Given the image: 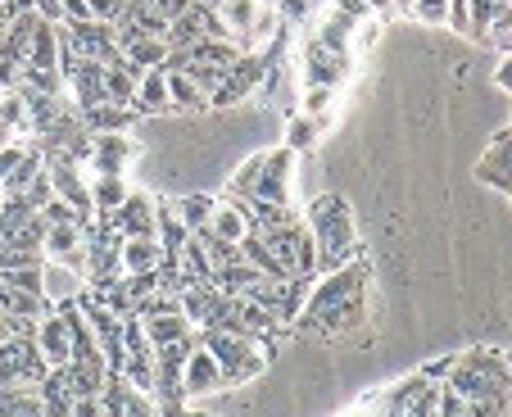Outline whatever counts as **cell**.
<instances>
[{
  "label": "cell",
  "mask_w": 512,
  "mask_h": 417,
  "mask_svg": "<svg viewBox=\"0 0 512 417\" xmlns=\"http://www.w3.org/2000/svg\"><path fill=\"white\" fill-rule=\"evenodd\" d=\"M304 223H309L313 250H318V272H336L349 259H358V218L345 195H318Z\"/></svg>",
  "instance_id": "1"
},
{
  "label": "cell",
  "mask_w": 512,
  "mask_h": 417,
  "mask_svg": "<svg viewBox=\"0 0 512 417\" xmlns=\"http://www.w3.org/2000/svg\"><path fill=\"white\" fill-rule=\"evenodd\" d=\"M195 336H200V345L218 359L227 390L254 381L272 363V340L268 336H245V331H227V327H204V331H195Z\"/></svg>",
  "instance_id": "2"
},
{
  "label": "cell",
  "mask_w": 512,
  "mask_h": 417,
  "mask_svg": "<svg viewBox=\"0 0 512 417\" xmlns=\"http://www.w3.org/2000/svg\"><path fill=\"white\" fill-rule=\"evenodd\" d=\"M445 386L458 390L463 399L512 395V354H503V350H467V354H454V368H449Z\"/></svg>",
  "instance_id": "3"
},
{
  "label": "cell",
  "mask_w": 512,
  "mask_h": 417,
  "mask_svg": "<svg viewBox=\"0 0 512 417\" xmlns=\"http://www.w3.org/2000/svg\"><path fill=\"white\" fill-rule=\"evenodd\" d=\"M259 236L290 282H313V277H318V250H313V236H309V223H304V218L290 214L286 223L263 227Z\"/></svg>",
  "instance_id": "4"
},
{
  "label": "cell",
  "mask_w": 512,
  "mask_h": 417,
  "mask_svg": "<svg viewBox=\"0 0 512 417\" xmlns=\"http://www.w3.org/2000/svg\"><path fill=\"white\" fill-rule=\"evenodd\" d=\"M50 363L41 359L37 340H32V331H19V336L0 340V390L5 386H19V390H37L41 381L50 377Z\"/></svg>",
  "instance_id": "5"
},
{
  "label": "cell",
  "mask_w": 512,
  "mask_h": 417,
  "mask_svg": "<svg viewBox=\"0 0 512 417\" xmlns=\"http://www.w3.org/2000/svg\"><path fill=\"white\" fill-rule=\"evenodd\" d=\"M46 177H50V191H55V200L73 204V214H78V223H96V204H91V182L82 177L78 159L68 155H50L46 159Z\"/></svg>",
  "instance_id": "6"
},
{
  "label": "cell",
  "mask_w": 512,
  "mask_h": 417,
  "mask_svg": "<svg viewBox=\"0 0 512 417\" xmlns=\"http://www.w3.org/2000/svg\"><path fill=\"white\" fill-rule=\"evenodd\" d=\"M191 345H195V336L177 340V345H159L155 350V399H159V408L186 404L182 399V368H186V359H191Z\"/></svg>",
  "instance_id": "7"
},
{
  "label": "cell",
  "mask_w": 512,
  "mask_h": 417,
  "mask_svg": "<svg viewBox=\"0 0 512 417\" xmlns=\"http://www.w3.org/2000/svg\"><path fill=\"white\" fill-rule=\"evenodd\" d=\"M290 195H295V150L290 146L268 150V164H263V177H259V186H254L250 200L290 209Z\"/></svg>",
  "instance_id": "8"
},
{
  "label": "cell",
  "mask_w": 512,
  "mask_h": 417,
  "mask_svg": "<svg viewBox=\"0 0 512 417\" xmlns=\"http://www.w3.org/2000/svg\"><path fill=\"white\" fill-rule=\"evenodd\" d=\"M141 155L136 150V141L127 132H100L91 136V168H96V177H127V168H132V159Z\"/></svg>",
  "instance_id": "9"
},
{
  "label": "cell",
  "mask_w": 512,
  "mask_h": 417,
  "mask_svg": "<svg viewBox=\"0 0 512 417\" xmlns=\"http://www.w3.org/2000/svg\"><path fill=\"white\" fill-rule=\"evenodd\" d=\"M472 173H476V182L494 186V191H503V195L512 191V123L490 136V146H485L481 164Z\"/></svg>",
  "instance_id": "10"
},
{
  "label": "cell",
  "mask_w": 512,
  "mask_h": 417,
  "mask_svg": "<svg viewBox=\"0 0 512 417\" xmlns=\"http://www.w3.org/2000/svg\"><path fill=\"white\" fill-rule=\"evenodd\" d=\"M109 227L118 236H155L159 227V200L145 191H132L123 204H118L114 214H109Z\"/></svg>",
  "instance_id": "11"
},
{
  "label": "cell",
  "mask_w": 512,
  "mask_h": 417,
  "mask_svg": "<svg viewBox=\"0 0 512 417\" xmlns=\"http://www.w3.org/2000/svg\"><path fill=\"white\" fill-rule=\"evenodd\" d=\"M218 390H227L223 368H218V359H213L200 345V336H195L191 359H186V368H182V399H204V395H218Z\"/></svg>",
  "instance_id": "12"
},
{
  "label": "cell",
  "mask_w": 512,
  "mask_h": 417,
  "mask_svg": "<svg viewBox=\"0 0 512 417\" xmlns=\"http://www.w3.org/2000/svg\"><path fill=\"white\" fill-rule=\"evenodd\" d=\"M41 254L55 263H68V268L87 272V227L82 223H50L46 241H41Z\"/></svg>",
  "instance_id": "13"
},
{
  "label": "cell",
  "mask_w": 512,
  "mask_h": 417,
  "mask_svg": "<svg viewBox=\"0 0 512 417\" xmlns=\"http://www.w3.org/2000/svg\"><path fill=\"white\" fill-rule=\"evenodd\" d=\"M87 291V277L78 268H68V263H55V259H41V300L55 309V304H68L78 300Z\"/></svg>",
  "instance_id": "14"
},
{
  "label": "cell",
  "mask_w": 512,
  "mask_h": 417,
  "mask_svg": "<svg viewBox=\"0 0 512 417\" xmlns=\"http://www.w3.org/2000/svg\"><path fill=\"white\" fill-rule=\"evenodd\" d=\"M254 82H259V55H241L232 68L223 73V82H218V91L209 96L213 109H227L236 105V100H245L254 91Z\"/></svg>",
  "instance_id": "15"
},
{
  "label": "cell",
  "mask_w": 512,
  "mask_h": 417,
  "mask_svg": "<svg viewBox=\"0 0 512 417\" xmlns=\"http://www.w3.org/2000/svg\"><path fill=\"white\" fill-rule=\"evenodd\" d=\"M32 340H37L41 359H46L50 368H64L68 354H73V336H68V322L59 318L55 309H50L46 318H37V327H32Z\"/></svg>",
  "instance_id": "16"
},
{
  "label": "cell",
  "mask_w": 512,
  "mask_h": 417,
  "mask_svg": "<svg viewBox=\"0 0 512 417\" xmlns=\"http://www.w3.org/2000/svg\"><path fill=\"white\" fill-rule=\"evenodd\" d=\"M304 78H309V87H336L345 78V55L336 46H327L322 37L309 41V50H304Z\"/></svg>",
  "instance_id": "17"
},
{
  "label": "cell",
  "mask_w": 512,
  "mask_h": 417,
  "mask_svg": "<svg viewBox=\"0 0 512 417\" xmlns=\"http://www.w3.org/2000/svg\"><path fill=\"white\" fill-rule=\"evenodd\" d=\"M118 259H123V272H159L164 268V245L155 236H123Z\"/></svg>",
  "instance_id": "18"
},
{
  "label": "cell",
  "mask_w": 512,
  "mask_h": 417,
  "mask_svg": "<svg viewBox=\"0 0 512 417\" xmlns=\"http://www.w3.org/2000/svg\"><path fill=\"white\" fill-rule=\"evenodd\" d=\"M209 232L227 245H241L245 232H250V218H245V204L241 200H213V214H209Z\"/></svg>",
  "instance_id": "19"
},
{
  "label": "cell",
  "mask_w": 512,
  "mask_h": 417,
  "mask_svg": "<svg viewBox=\"0 0 512 417\" xmlns=\"http://www.w3.org/2000/svg\"><path fill=\"white\" fill-rule=\"evenodd\" d=\"M141 327H145V340L150 345H177V340H191L195 336V327L186 322V313L182 309H168V313H150V318H141Z\"/></svg>",
  "instance_id": "20"
},
{
  "label": "cell",
  "mask_w": 512,
  "mask_h": 417,
  "mask_svg": "<svg viewBox=\"0 0 512 417\" xmlns=\"http://www.w3.org/2000/svg\"><path fill=\"white\" fill-rule=\"evenodd\" d=\"M136 114H173V100H168V78L164 68H145L141 87H136Z\"/></svg>",
  "instance_id": "21"
},
{
  "label": "cell",
  "mask_w": 512,
  "mask_h": 417,
  "mask_svg": "<svg viewBox=\"0 0 512 417\" xmlns=\"http://www.w3.org/2000/svg\"><path fill=\"white\" fill-rule=\"evenodd\" d=\"M164 78H168V100H173V109H186V114H200V109H209V96H204V91L195 87L191 78H186L182 64H164Z\"/></svg>",
  "instance_id": "22"
},
{
  "label": "cell",
  "mask_w": 512,
  "mask_h": 417,
  "mask_svg": "<svg viewBox=\"0 0 512 417\" xmlns=\"http://www.w3.org/2000/svg\"><path fill=\"white\" fill-rule=\"evenodd\" d=\"M132 118H136V109L114 105V100H100V105L82 109V123H87L91 136H100V132H127V127H132Z\"/></svg>",
  "instance_id": "23"
},
{
  "label": "cell",
  "mask_w": 512,
  "mask_h": 417,
  "mask_svg": "<svg viewBox=\"0 0 512 417\" xmlns=\"http://www.w3.org/2000/svg\"><path fill=\"white\" fill-rule=\"evenodd\" d=\"M136 87H141V68H132L127 59H118V64L105 68V100H114V105H136Z\"/></svg>",
  "instance_id": "24"
},
{
  "label": "cell",
  "mask_w": 512,
  "mask_h": 417,
  "mask_svg": "<svg viewBox=\"0 0 512 417\" xmlns=\"http://www.w3.org/2000/svg\"><path fill=\"white\" fill-rule=\"evenodd\" d=\"M132 195V182L127 177H96L91 182V204H96V218H109L118 204Z\"/></svg>",
  "instance_id": "25"
},
{
  "label": "cell",
  "mask_w": 512,
  "mask_h": 417,
  "mask_svg": "<svg viewBox=\"0 0 512 417\" xmlns=\"http://www.w3.org/2000/svg\"><path fill=\"white\" fill-rule=\"evenodd\" d=\"M263 164H268V155H250V159H241V168H236V173L227 177V191H232V200H250L254 186H259V177H263Z\"/></svg>",
  "instance_id": "26"
},
{
  "label": "cell",
  "mask_w": 512,
  "mask_h": 417,
  "mask_svg": "<svg viewBox=\"0 0 512 417\" xmlns=\"http://www.w3.org/2000/svg\"><path fill=\"white\" fill-rule=\"evenodd\" d=\"M322 127H327V118H313V114H300V118H290V127H286V146L300 155V150H313L318 146V136H322Z\"/></svg>",
  "instance_id": "27"
},
{
  "label": "cell",
  "mask_w": 512,
  "mask_h": 417,
  "mask_svg": "<svg viewBox=\"0 0 512 417\" xmlns=\"http://www.w3.org/2000/svg\"><path fill=\"white\" fill-rule=\"evenodd\" d=\"M177 218H182L186 232H200V227H209V214H213V195H182V200H173Z\"/></svg>",
  "instance_id": "28"
},
{
  "label": "cell",
  "mask_w": 512,
  "mask_h": 417,
  "mask_svg": "<svg viewBox=\"0 0 512 417\" xmlns=\"http://www.w3.org/2000/svg\"><path fill=\"white\" fill-rule=\"evenodd\" d=\"M408 10H413L426 28H445L449 23V0H408Z\"/></svg>",
  "instance_id": "29"
},
{
  "label": "cell",
  "mask_w": 512,
  "mask_h": 417,
  "mask_svg": "<svg viewBox=\"0 0 512 417\" xmlns=\"http://www.w3.org/2000/svg\"><path fill=\"white\" fill-rule=\"evenodd\" d=\"M123 417H159V399H155V395H141V390L127 386V395H123Z\"/></svg>",
  "instance_id": "30"
},
{
  "label": "cell",
  "mask_w": 512,
  "mask_h": 417,
  "mask_svg": "<svg viewBox=\"0 0 512 417\" xmlns=\"http://www.w3.org/2000/svg\"><path fill=\"white\" fill-rule=\"evenodd\" d=\"M331 100H336V87H309V91H304V114L327 118Z\"/></svg>",
  "instance_id": "31"
},
{
  "label": "cell",
  "mask_w": 512,
  "mask_h": 417,
  "mask_svg": "<svg viewBox=\"0 0 512 417\" xmlns=\"http://www.w3.org/2000/svg\"><path fill=\"white\" fill-rule=\"evenodd\" d=\"M23 200H28L32 209H46V204L55 200V191H50V177H46V168H41V173L32 177V186H28V191H23Z\"/></svg>",
  "instance_id": "32"
},
{
  "label": "cell",
  "mask_w": 512,
  "mask_h": 417,
  "mask_svg": "<svg viewBox=\"0 0 512 417\" xmlns=\"http://www.w3.org/2000/svg\"><path fill=\"white\" fill-rule=\"evenodd\" d=\"M19 78H23V64H14V59L0 55V96H10V91H19Z\"/></svg>",
  "instance_id": "33"
},
{
  "label": "cell",
  "mask_w": 512,
  "mask_h": 417,
  "mask_svg": "<svg viewBox=\"0 0 512 417\" xmlns=\"http://www.w3.org/2000/svg\"><path fill=\"white\" fill-rule=\"evenodd\" d=\"M41 218H46V223H78L73 204H64V200H50L46 209H41ZM82 227H87V223H82Z\"/></svg>",
  "instance_id": "34"
},
{
  "label": "cell",
  "mask_w": 512,
  "mask_h": 417,
  "mask_svg": "<svg viewBox=\"0 0 512 417\" xmlns=\"http://www.w3.org/2000/svg\"><path fill=\"white\" fill-rule=\"evenodd\" d=\"M68 417H105V404H100V395H73V413Z\"/></svg>",
  "instance_id": "35"
},
{
  "label": "cell",
  "mask_w": 512,
  "mask_h": 417,
  "mask_svg": "<svg viewBox=\"0 0 512 417\" xmlns=\"http://www.w3.org/2000/svg\"><path fill=\"white\" fill-rule=\"evenodd\" d=\"M59 5H64V23H91L87 0H59Z\"/></svg>",
  "instance_id": "36"
},
{
  "label": "cell",
  "mask_w": 512,
  "mask_h": 417,
  "mask_svg": "<svg viewBox=\"0 0 512 417\" xmlns=\"http://www.w3.org/2000/svg\"><path fill=\"white\" fill-rule=\"evenodd\" d=\"M494 82H499V91H508V96H512V50L499 59V68H494Z\"/></svg>",
  "instance_id": "37"
},
{
  "label": "cell",
  "mask_w": 512,
  "mask_h": 417,
  "mask_svg": "<svg viewBox=\"0 0 512 417\" xmlns=\"http://www.w3.org/2000/svg\"><path fill=\"white\" fill-rule=\"evenodd\" d=\"M390 5H408V0H390Z\"/></svg>",
  "instance_id": "38"
},
{
  "label": "cell",
  "mask_w": 512,
  "mask_h": 417,
  "mask_svg": "<svg viewBox=\"0 0 512 417\" xmlns=\"http://www.w3.org/2000/svg\"><path fill=\"white\" fill-rule=\"evenodd\" d=\"M309 5H327V0H309Z\"/></svg>",
  "instance_id": "39"
},
{
  "label": "cell",
  "mask_w": 512,
  "mask_h": 417,
  "mask_svg": "<svg viewBox=\"0 0 512 417\" xmlns=\"http://www.w3.org/2000/svg\"><path fill=\"white\" fill-rule=\"evenodd\" d=\"M0 195H5V186H0Z\"/></svg>",
  "instance_id": "40"
},
{
  "label": "cell",
  "mask_w": 512,
  "mask_h": 417,
  "mask_svg": "<svg viewBox=\"0 0 512 417\" xmlns=\"http://www.w3.org/2000/svg\"><path fill=\"white\" fill-rule=\"evenodd\" d=\"M508 200H512V191H508Z\"/></svg>",
  "instance_id": "41"
}]
</instances>
